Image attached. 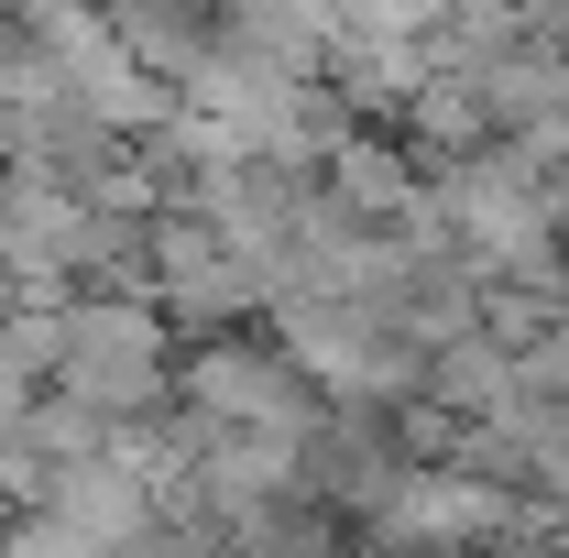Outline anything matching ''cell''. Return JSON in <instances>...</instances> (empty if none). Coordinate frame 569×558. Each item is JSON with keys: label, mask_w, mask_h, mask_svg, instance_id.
Wrapping results in <instances>:
<instances>
[{"label": "cell", "mask_w": 569, "mask_h": 558, "mask_svg": "<svg viewBox=\"0 0 569 558\" xmlns=\"http://www.w3.org/2000/svg\"><path fill=\"white\" fill-rule=\"evenodd\" d=\"M187 427H198V449H209V438H274V449H307V438H318V383H307L284 350L209 340L198 361H187Z\"/></svg>", "instance_id": "obj_2"}, {"label": "cell", "mask_w": 569, "mask_h": 558, "mask_svg": "<svg viewBox=\"0 0 569 558\" xmlns=\"http://www.w3.org/2000/svg\"><path fill=\"white\" fill-rule=\"evenodd\" d=\"M284 361L307 372V383H329V395H406L417 383V340L395 329V307H340V296H284Z\"/></svg>", "instance_id": "obj_3"}, {"label": "cell", "mask_w": 569, "mask_h": 558, "mask_svg": "<svg viewBox=\"0 0 569 558\" xmlns=\"http://www.w3.org/2000/svg\"><path fill=\"white\" fill-rule=\"evenodd\" d=\"M340 44H417L427 22H449V0H329Z\"/></svg>", "instance_id": "obj_5"}, {"label": "cell", "mask_w": 569, "mask_h": 558, "mask_svg": "<svg viewBox=\"0 0 569 558\" xmlns=\"http://www.w3.org/2000/svg\"><path fill=\"white\" fill-rule=\"evenodd\" d=\"M372 526H383L395 548H460V537L515 526V504H503L482 471H406V482L372 504Z\"/></svg>", "instance_id": "obj_4"}, {"label": "cell", "mask_w": 569, "mask_h": 558, "mask_svg": "<svg viewBox=\"0 0 569 558\" xmlns=\"http://www.w3.org/2000/svg\"><path fill=\"white\" fill-rule=\"evenodd\" d=\"M56 395L88 417H142L164 395V318L132 296H88L56 318Z\"/></svg>", "instance_id": "obj_1"}]
</instances>
